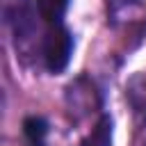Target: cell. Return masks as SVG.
I'll list each match as a JSON object with an SVG mask.
<instances>
[{"mask_svg":"<svg viewBox=\"0 0 146 146\" xmlns=\"http://www.w3.org/2000/svg\"><path fill=\"white\" fill-rule=\"evenodd\" d=\"M125 100L132 107L135 121L146 125V73H135L125 84Z\"/></svg>","mask_w":146,"mask_h":146,"instance_id":"cell-2","label":"cell"},{"mask_svg":"<svg viewBox=\"0 0 146 146\" xmlns=\"http://www.w3.org/2000/svg\"><path fill=\"white\" fill-rule=\"evenodd\" d=\"M73 55V34L64 25H55L43 39V64L50 73H62Z\"/></svg>","mask_w":146,"mask_h":146,"instance_id":"cell-1","label":"cell"},{"mask_svg":"<svg viewBox=\"0 0 146 146\" xmlns=\"http://www.w3.org/2000/svg\"><path fill=\"white\" fill-rule=\"evenodd\" d=\"M110 144H112V119L100 116V121L94 125V130L78 146H110Z\"/></svg>","mask_w":146,"mask_h":146,"instance_id":"cell-4","label":"cell"},{"mask_svg":"<svg viewBox=\"0 0 146 146\" xmlns=\"http://www.w3.org/2000/svg\"><path fill=\"white\" fill-rule=\"evenodd\" d=\"M23 132L30 144H43V137L48 132V123L41 116H27L23 121Z\"/></svg>","mask_w":146,"mask_h":146,"instance_id":"cell-5","label":"cell"},{"mask_svg":"<svg viewBox=\"0 0 146 146\" xmlns=\"http://www.w3.org/2000/svg\"><path fill=\"white\" fill-rule=\"evenodd\" d=\"M39 16L48 25H62V18L68 9V0H34Z\"/></svg>","mask_w":146,"mask_h":146,"instance_id":"cell-3","label":"cell"},{"mask_svg":"<svg viewBox=\"0 0 146 146\" xmlns=\"http://www.w3.org/2000/svg\"><path fill=\"white\" fill-rule=\"evenodd\" d=\"M30 146H43V144H30Z\"/></svg>","mask_w":146,"mask_h":146,"instance_id":"cell-7","label":"cell"},{"mask_svg":"<svg viewBox=\"0 0 146 146\" xmlns=\"http://www.w3.org/2000/svg\"><path fill=\"white\" fill-rule=\"evenodd\" d=\"M137 0H110V7H112V11H116V9H123V7H128V5H135Z\"/></svg>","mask_w":146,"mask_h":146,"instance_id":"cell-6","label":"cell"}]
</instances>
